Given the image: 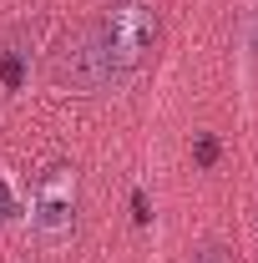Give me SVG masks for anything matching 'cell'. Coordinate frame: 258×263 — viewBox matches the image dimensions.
Here are the masks:
<instances>
[{
	"label": "cell",
	"instance_id": "3957f363",
	"mask_svg": "<svg viewBox=\"0 0 258 263\" xmlns=\"http://www.w3.org/2000/svg\"><path fill=\"white\" fill-rule=\"evenodd\" d=\"M46 76H51V86L76 91V97H97V91H106V86L122 81V76L112 71V61H106L91 21L76 26V31H66L61 41H56V51H51V61H46Z\"/></svg>",
	"mask_w": 258,
	"mask_h": 263
},
{
	"label": "cell",
	"instance_id": "277c9868",
	"mask_svg": "<svg viewBox=\"0 0 258 263\" xmlns=\"http://www.w3.org/2000/svg\"><path fill=\"white\" fill-rule=\"evenodd\" d=\"M188 263H238V253H233L228 243H202V248H193Z\"/></svg>",
	"mask_w": 258,
	"mask_h": 263
},
{
	"label": "cell",
	"instance_id": "5b68a950",
	"mask_svg": "<svg viewBox=\"0 0 258 263\" xmlns=\"http://www.w3.org/2000/svg\"><path fill=\"white\" fill-rule=\"evenodd\" d=\"M5 213H10V193H5V182H0V223H5Z\"/></svg>",
	"mask_w": 258,
	"mask_h": 263
},
{
	"label": "cell",
	"instance_id": "7a4b0ae2",
	"mask_svg": "<svg viewBox=\"0 0 258 263\" xmlns=\"http://www.w3.org/2000/svg\"><path fill=\"white\" fill-rule=\"evenodd\" d=\"M81 223V177L71 162H51L31 187V233L41 248H61Z\"/></svg>",
	"mask_w": 258,
	"mask_h": 263
},
{
	"label": "cell",
	"instance_id": "6da1fadb",
	"mask_svg": "<svg viewBox=\"0 0 258 263\" xmlns=\"http://www.w3.org/2000/svg\"><path fill=\"white\" fill-rule=\"evenodd\" d=\"M91 31H97V41H101V51H106V61H112V71H117V76H132L137 66L157 51L162 15H157L152 0H112L97 21H91Z\"/></svg>",
	"mask_w": 258,
	"mask_h": 263
}]
</instances>
